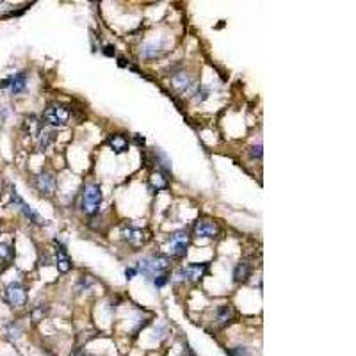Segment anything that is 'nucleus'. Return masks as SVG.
<instances>
[{
	"label": "nucleus",
	"instance_id": "1",
	"mask_svg": "<svg viewBox=\"0 0 356 356\" xmlns=\"http://www.w3.org/2000/svg\"><path fill=\"white\" fill-rule=\"evenodd\" d=\"M135 269H137V273H143V276L152 280L157 274H164L169 269V258L164 257V255H155V257L141 260Z\"/></svg>",
	"mask_w": 356,
	"mask_h": 356
},
{
	"label": "nucleus",
	"instance_id": "2",
	"mask_svg": "<svg viewBox=\"0 0 356 356\" xmlns=\"http://www.w3.org/2000/svg\"><path fill=\"white\" fill-rule=\"evenodd\" d=\"M103 201L102 189L98 184H87L82 192V210L87 216H95L100 210V205Z\"/></svg>",
	"mask_w": 356,
	"mask_h": 356
},
{
	"label": "nucleus",
	"instance_id": "3",
	"mask_svg": "<svg viewBox=\"0 0 356 356\" xmlns=\"http://www.w3.org/2000/svg\"><path fill=\"white\" fill-rule=\"evenodd\" d=\"M43 121L48 123L50 127H64L69 121V111L64 105L52 103L43 112Z\"/></svg>",
	"mask_w": 356,
	"mask_h": 356
},
{
	"label": "nucleus",
	"instance_id": "4",
	"mask_svg": "<svg viewBox=\"0 0 356 356\" xmlns=\"http://www.w3.org/2000/svg\"><path fill=\"white\" fill-rule=\"evenodd\" d=\"M189 242H191V237L185 230L175 232V234L169 237V253L175 258H182L185 253H187Z\"/></svg>",
	"mask_w": 356,
	"mask_h": 356
},
{
	"label": "nucleus",
	"instance_id": "5",
	"mask_svg": "<svg viewBox=\"0 0 356 356\" xmlns=\"http://www.w3.org/2000/svg\"><path fill=\"white\" fill-rule=\"evenodd\" d=\"M4 297L13 308H20L27 303V290L22 283H9L6 287Z\"/></svg>",
	"mask_w": 356,
	"mask_h": 356
},
{
	"label": "nucleus",
	"instance_id": "6",
	"mask_svg": "<svg viewBox=\"0 0 356 356\" xmlns=\"http://www.w3.org/2000/svg\"><path fill=\"white\" fill-rule=\"evenodd\" d=\"M221 234V228L212 219H198L194 224V235L201 239H216Z\"/></svg>",
	"mask_w": 356,
	"mask_h": 356
},
{
	"label": "nucleus",
	"instance_id": "7",
	"mask_svg": "<svg viewBox=\"0 0 356 356\" xmlns=\"http://www.w3.org/2000/svg\"><path fill=\"white\" fill-rule=\"evenodd\" d=\"M11 201H13L14 205H18V208H20V210L23 212V216H25L29 221L36 223V224H43V218H41V216L38 214V212L34 210V208L30 207L29 203H25V201L20 198V194H18L14 189H13V192H11Z\"/></svg>",
	"mask_w": 356,
	"mask_h": 356
},
{
	"label": "nucleus",
	"instance_id": "8",
	"mask_svg": "<svg viewBox=\"0 0 356 356\" xmlns=\"http://www.w3.org/2000/svg\"><path fill=\"white\" fill-rule=\"evenodd\" d=\"M121 237H123V241H127L129 244H132V246L145 244L146 239H148L143 228H135V226H123Z\"/></svg>",
	"mask_w": 356,
	"mask_h": 356
},
{
	"label": "nucleus",
	"instance_id": "9",
	"mask_svg": "<svg viewBox=\"0 0 356 356\" xmlns=\"http://www.w3.org/2000/svg\"><path fill=\"white\" fill-rule=\"evenodd\" d=\"M34 185H36V189L41 192V194H52L54 191H56V178H54L52 173H40L36 178H34Z\"/></svg>",
	"mask_w": 356,
	"mask_h": 356
},
{
	"label": "nucleus",
	"instance_id": "10",
	"mask_svg": "<svg viewBox=\"0 0 356 356\" xmlns=\"http://www.w3.org/2000/svg\"><path fill=\"white\" fill-rule=\"evenodd\" d=\"M208 273V264H189L182 267L180 274L187 281H200Z\"/></svg>",
	"mask_w": 356,
	"mask_h": 356
},
{
	"label": "nucleus",
	"instance_id": "11",
	"mask_svg": "<svg viewBox=\"0 0 356 356\" xmlns=\"http://www.w3.org/2000/svg\"><path fill=\"white\" fill-rule=\"evenodd\" d=\"M0 87H7L13 95H20V93L25 91V87H27V75L25 73L11 75L9 79H6L4 82H0Z\"/></svg>",
	"mask_w": 356,
	"mask_h": 356
},
{
	"label": "nucleus",
	"instance_id": "12",
	"mask_svg": "<svg viewBox=\"0 0 356 356\" xmlns=\"http://www.w3.org/2000/svg\"><path fill=\"white\" fill-rule=\"evenodd\" d=\"M148 184H150V189H152V191L158 192V191H164V189L169 187V178H168V175H166V171L157 169V171H153L152 175H150Z\"/></svg>",
	"mask_w": 356,
	"mask_h": 356
},
{
	"label": "nucleus",
	"instance_id": "13",
	"mask_svg": "<svg viewBox=\"0 0 356 356\" xmlns=\"http://www.w3.org/2000/svg\"><path fill=\"white\" fill-rule=\"evenodd\" d=\"M56 265L61 273H68L72 269V260L68 257V251L61 242H56Z\"/></svg>",
	"mask_w": 356,
	"mask_h": 356
},
{
	"label": "nucleus",
	"instance_id": "14",
	"mask_svg": "<svg viewBox=\"0 0 356 356\" xmlns=\"http://www.w3.org/2000/svg\"><path fill=\"white\" fill-rule=\"evenodd\" d=\"M234 319H235V310L232 305H221V307L218 308V312H216V321H218V324L221 328L234 323Z\"/></svg>",
	"mask_w": 356,
	"mask_h": 356
},
{
	"label": "nucleus",
	"instance_id": "15",
	"mask_svg": "<svg viewBox=\"0 0 356 356\" xmlns=\"http://www.w3.org/2000/svg\"><path fill=\"white\" fill-rule=\"evenodd\" d=\"M171 86L173 89H175L176 93H187V91H191V87H192V79H189L187 75H185L184 72L182 73H176V75H173V79H171Z\"/></svg>",
	"mask_w": 356,
	"mask_h": 356
},
{
	"label": "nucleus",
	"instance_id": "16",
	"mask_svg": "<svg viewBox=\"0 0 356 356\" xmlns=\"http://www.w3.org/2000/svg\"><path fill=\"white\" fill-rule=\"evenodd\" d=\"M23 130H25L29 135L36 137V135L41 134V119L34 114H29L23 118Z\"/></svg>",
	"mask_w": 356,
	"mask_h": 356
},
{
	"label": "nucleus",
	"instance_id": "17",
	"mask_svg": "<svg viewBox=\"0 0 356 356\" xmlns=\"http://www.w3.org/2000/svg\"><path fill=\"white\" fill-rule=\"evenodd\" d=\"M107 143H109L111 150L114 153H125L127 150H129V141H127V137L121 134H111Z\"/></svg>",
	"mask_w": 356,
	"mask_h": 356
},
{
	"label": "nucleus",
	"instance_id": "18",
	"mask_svg": "<svg viewBox=\"0 0 356 356\" xmlns=\"http://www.w3.org/2000/svg\"><path fill=\"white\" fill-rule=\"evenodd\" d=\"M251 273H253L251 264H247V262H244V260L239 262L234 269V281L235 283H244V281H247V278L251 276Z\"/></svg>",
	"mask_w": 356,
	"mask_h": 356
},
{
	"label": "nucleus",
	"instance_id": "19",
	"mask_svg": "<svg viewBox=\"0 0 356 356\" xmlns=\"http://www.w3.org/2000/svg\"><path fill=\"white\" fill-rule=\"evenodd\" d=\"M0 258L6 262H9L13 258V247L7 242H0Z\"/></svg>",
	"mask_w": 356,
	"mask_h": 356
},
{
	"label": "nucleus",
	"instance_id": "20",
	"mask_svg": "<svg viewBox=\"0 0 356 356\" xmlns=\"http://www.w3.org/2000/svg\"><path fill=\"white\" fill-rule=\"evenodd\" d=\"M158 54H161V48H158L157 45H146L145 48H143V56L145 57H150V59H152V57H157Z\"/></svg>",
	"mask_w": 356,
	"mask_h": 356
},
{
	"label": "nucleus",
	"instance_id": "21",
	"mask_svg": "<svg viewBox=\"0 0 356 356\" xmlns=\"http://www.w3.org/2000/svg\"><path fill=\"white\" fill-rule=\"evenodd\" d=\"M41 135H43V137H41V143H40V150H41V152H45V150L48 148L50 143L54 141V132H45Z\"/></svg>",
	"mask_w": 356,
	"mask_h": 356
},
{
	"label": "nucleus",
	"instance_id": "22",
	"mask_svg": "<svg viewBox=\"0 0 356 356\" xmlns=\"http://www.w3.org/2000/svg\"><path fill=\"white\" fill-rule=\"evenodd\" d=\"M250 155L251 158H260L262 157V143H257L250 148Z\"/></svg>",
	"mask_w": 356,
	"mask_h": 356
},
{
	"label": "nucleus",
	"instance_id": "23",
	"mask_svg": "<svg viewBox=\"0 0 356 356\" xmlns=\"http://www.w3.org/2000/svg\"><path fill=\"white\" fill-rule=\"evenodd\" d=\"M166 283H168V273L157 274V276L153 278V285H155V287H164Z\"/></svg>",
	"mask_w": 356,
	"mask_h": 356
},
{
	"label": "nucleus",
	"instance_id": "24",
	"mask_svg": "<svg viewBox=\"0 0 356 356\" xmlns=\"http://www.w3.org/2000/svg\"><path fill=\"white\" fill-rule=\"evenodd\" d=\"M230 354L232 356H250V353H247L246 347H241V346H237V347H234V349H230Z\"/></svg>",
	"mask_w": 356,
	"mask_h": 356
},
{
	"label": "nucleus",
	"instance_id": "25",
	"mask_svg": "<svg viewBox=\"0 0 356 356\" xmlns=\"http://www.w3.org/2000/svg\"><path fill=\"white\" fill-rule=\"evenodd\" d=\"M137 274V269L135 267H129V269L125 271V276H127V280H132V278Z\"/></svg>",
	"mask_w": 356,
	"mask_h": 356
},
{
	"label": "nucleus",
	"instance_id": "26",
	"mask_svg": "<svg viewBox=\"0 0 356 356\" xmlns=\"http://www.w3.org/2000/svg\"><path fill=\"white\" fill-rule=\"evenodd\" d=\"M114 50H116L114 46H111V45H109V46H105V50H103V54H105V56H109V57H111V56H114V54H116Z\"/></svg>",
	"mask_w": 356,
	"mask_h": 356
},
{
	"label": "nucleus",
	"instance_id": "27",
	"mask_svg": "<svg viewBox=\"0 0 356 356\" xmlns=\"http://www.w3.org/2000/svg\"><path fill=\"white\" fill-rule=\"evenodd\" d=\"M134 141H135V143H137V145H139V146H141V145H145V137H141V135H139V134H135Z\"/></svg>",
	"mask_w": 356,
	"mask_h": 356
},
{
	"label": "nucleus",
	"instance_id": "28",
	"mask_svg": "<svg viewBox=\"0 0 356 356\" xmlns=\"http://www.w3.org/2000/svg\"><path fill=\"white\" fill-rule=\"evenodd\" d=\"M180 356H194V353H192V351H184Z\"/></svg>",
	"mask_w": 356,
	"mask_h": 356
},
{
	"label": "nucleus",
	"instance_id": "29",
	"mask_svg": "<svg viewBox=\"0 0 356 356\" xmlns=\"http://www.w3.org/2000/svg\"><path fill=\"white\" fill-rule=\"evenodd\" d=\"M0 191H2V184H0Z\"/></svg>",
	"mask_w": 356,
	"mask_h": 356
},
{
	"label": "nucleus",
	"instance_id": "30",
	"mask_svg": "<svg viewBox=\"0 0 356 356\" xmlns=\"http://www.w3.org/2000/svg\"><path fill=\"white\" fill-rule=\"evenodd\" d=\"M0 230H2V228H0Z\"/></svg>",
	"mask_w": 356,
	"mask_h": 356
}]
</instances>
